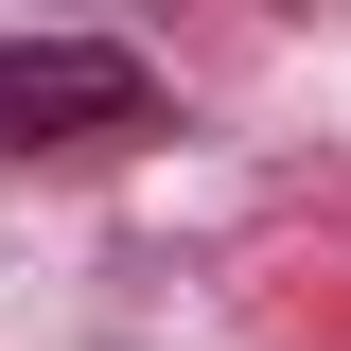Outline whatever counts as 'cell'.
<instances>
[{
    "label": "cell",
    "instance_id": "cell-1",
    "mask_svg": "<svg viewBox=\"0 0 351 351\" xmlns=\"http://www.w3.org/2000/svg\"><path fill=\"white\" fill-rule=\"evenodd\" d=\"M158 71L123 36H0V158H71V141H141Z\"/></svg>",
    "mask_w": 351,
    "mask_h": 351
}]
</instances>
